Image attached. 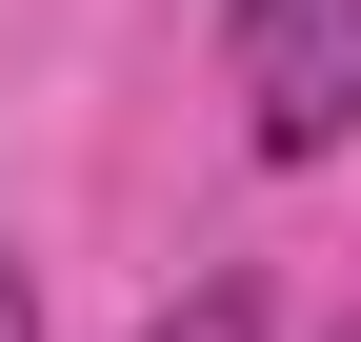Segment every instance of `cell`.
<instances>
[{
  "instance_id": "obj_4",
  "label": "cell",
  "mask_w": 361,
  "mask_h": 342,
  "mask_svg": "<svg viewBox=\"0 0 361 342\" xmlns=\"http://www.w3.org/2000/svg\"><path fill=\"white\" fill-rule=\"evenodd\" d=\"M341 342H361V302H341Z\"/></svg>"
},
{
  "instance_id": "obj_1",
  "label": "cell",
  "mask_w": 361,
  "mask_h": 342,
  "mask_svg": "<svg viewBox=\"0 0 361 342\" xmlns=\"http://www.w3.org/2000/svg\"><path fill=\"white\" fill-rule=\"evenodd\" d=\"M241 121L261 161H322L361 121V0H241Z\"/></svg>"
},
{
  "instance_id": "obj_2",
  "label": "cell",
  "mask_w": 361,
  "mask_h": 342,
  "mask_svg": "<svg viewBox=\"0 0 361 342\" xmlns=\"http://www.w3.org/2000/svg\"><path fill=\"white\" fill-rule=\"evenodd\" d=\"M141 342H261V282H180V302H161Z\"/></svg>"
},
{
  "instance_id": "obj_3",
  "label": "cell",
  "mask_w": 361,
  "mask_h": 342,
  "mask_svg": "<svg viewBox=\"0 0 361 342\" xmlns=\"http://www.w3.org/2000/svg\"><path fill=\"white\" fill-rule=\"evenodd\" d=\"M0 342H40V282H20V262H0Z\"/></svg>"
}]
</instances>
